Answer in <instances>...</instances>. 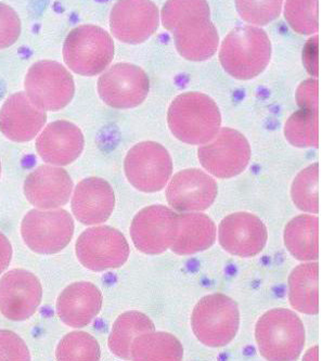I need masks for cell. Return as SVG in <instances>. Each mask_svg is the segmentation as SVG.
I'll list each match as a JSON object with an SVG mask.
<instances>
[{
	"label": "cell",
	"mask_w": 322,
	"mask_h": 361,
	"mask_svg": "<svg viewBox=\"0 0 322 361\" xmlns=\"http://www.w3.org/2000/svg\"><path fill=\"white\" fill-rule=\"evenodd\" d=\"M167 122L178 140L203 146L212 141L221 130V111L216 102L206 94L185 92L171 104Z\"/></svg>",
	"instance_id": "cell-1"
},
{
	"label": "cell",
	"mask_w": 322,
	"mask_h": 361,
	"mask_svg": "<svg viewBox=\"0 0 322 361\" xmlns=\"http://www.w3.org/2000/svg\"><path fill=\"white\" fill-rule=\"evenodd\" d=\"M271 59V42L261 28L241 26L235 28L221 44L219 60L227 73L237 80L256 78Z\"/></svg>",
	"instance_id": "cell-2"
},
{
	"label": "cell",
	"mask_w": 322,
	"mask_h": 361,
	"mask_svg": "<svg viewBox=\"0 0 322 361\" xmlns=\"http://www.w3.org/2000/svg\"><path fill=\"white\" fill-rule=\"evenodd\" d=\"M255 338L259 353L267 360H297L305 346V328L295 312L275 308L259 318Z\"/></svg>",
	"instance_id": "cell-3"
},
{
	"label": "cell",
	"mask_w": 322,
	"mask_h": 361,
	"mask_svg": "<svg viewBox=\"0 0 322 361\" xmlns=\"http://www.w3.org/2000/svg\"><path fill=\"white\" fill-rule=\"evenodd\" d=\"M240 312L237 302L223 294L203 298L191 316L193 334L209 348L227 346L237 336Z\"/></svg>",
	"instance_id": "cell-4"
},
{
	"label": "cell",
	"mask_w": 322,
	"mask_h": 361,
	"mask_svg": "<svg viewBox=\"0 0 322 361\" xmlns=\"http://www.w3.org/2000/svg\"><path fill=\"white\" fill-rule=\"evenodd\" d=\"M114 54L113 39L99 26H78L70 32L64 42V62L80 75L101 73L113 60Z\"/></svg>",
	"instance_id": "cell-5"
},
{
	"label": "cell",
	"mask_w": 322,
	"mask_h": 361,
	"mask_svg": "<svg viewBox=\"0 0 322 361\" xmlns=\"http://www.w3.org/2000/svg\"><path fill=\"white\" fill-rule=\"evenodd\" d=\"M25 94L40 110L58 111L71 102L75 92L71 73L58 62L33 64L24 80Z\"/></svg>",
	"instance_id": "cell-6"
},
{
	"label": "cell",
	"mask_w": 322,
	"mask_h": 361,
	"mask_svg": "<svg viewBox=\"0 0 322 361\" xmlns=\"http://www.w3.org/2000/svg\"><path fill=\"white\" fill-rule=\"evenodd\" d=\"M128 181L142 192L162 190L173 173V160L162 145L144 141L128 151L124 163Z\"/></svg>",
	"instance_id": "cell-7"
},
{
	"label": "cell",
	"mask_w": 322,
	"mask_h": 361,
	"mask_svg": "<svg viewBox=\"0 0 322 361\" xmlns=\"http://www.w3.org/2000/svg\"><path fill=\"white\" fill-rule=\"evenodd\" d=\"M21 233L32 251L39 254L59 253L68 247L73 237V219L64 209H33L22 221Z\"/></svg>",
	"instance_id": "cell-8"
},
{
	"label": "cell",
	"mask_w": 322,
	"mask_h": 361,
	"mask_svg": "<svg viewBox=\"0 0 322 361\" xmlns=\"http://www.w3.org/2000/svg\"><path fill=\"white\" fill-rule=\"evenodd\" d=\"M75 251L84 267L92 271H106L124 265L130 250L120 231L102 226L85 230L76 241Z\"/></svg>",
	"instance_id": "cell-9"
},
{
	"label": "cell",
	"mask_w": 322,
	"mask_h": 361,
	"mask_svg": "<svg viewBox=\"0 0 322 361\" xmlns=\"http://www.w3.org/2000/svg\"><path fill=\"white\" fill-rule=\"evenodd\" d=\"M247 139L233 128H221L212 141L198 150L199 161L209 174L226 179L240 175L251 160Z\"/></svg>",
	"instance_id": "cell-10"
},
{
	"label": "cell",
	"mask_w": 322,
	"mask_h": 361,
	"mask_svg": "<svg viewBox=\"0 0 322 361\" xmlns=\"http://www.w3.org/2000/svg\"><path fill=\"white\" fill-rule=\"evenodd\" d=\"M149 90V76L135 64H114L98 80L100 98L104 104L116 109L140 106L146 100Z\"/></svg>",
	"instance_id": "cell-11"
},
{
	"label": "cell",
	"mask_w": 322,
	"mask_h": 361,
	"mask_svg": "<svg viewBox=\"0 0 322 361\" xmlns=\"http://www.w3.org/2000/svg\"><path fill=\"white\" fill-rule=\"evenodd\" d=\"M177 217L174 211L164 205L142 209L130 226L135 247L149 255H158L171 249L177 233Z\"/></svg>",
	"instance_id": "cell-12"
},
{
	"label": "cell",
	"mask_w": 322,
	"mask_h": 361,
	"mask_svg": "<svg viewBox=\"0 0 322 361\" xmlns=\"http://www.w3.org/2000/svg\"><path fill=\"white\" fill-rule=\"evenodd\" d=\"M42 296L39 280L27 270H11L0 279V312L12 322H23L33 316Z\"/></svg>",
	"instance_id": "cell-13"
},
{
	"label": "cell",
	"mask_w": 322,
	"mask_h": 361,
	"mask_svg": "<svg viewBox=\"0 0 322 361\" xmlns=\"http://www.w3.org/2000/svg\"><path fill=\"white\" fill-rule=\"evenodd\" d=\"M160 13L152 1H118L111 11V32L120 42L142 44L158 31Z\"/></svg>",
	"instance_id": "cell-14"
},
{
	"label": "cell",
	"mask_w": 322,
	"mask_h": 361,
	"mask_svg": "<svg viewBox=\"0 0 322 361\" xmlns=\"http://www.w3.org/2000/svg\"><path fill=\"white\" fill-rule=\"evenodd\" d=\"M218 187L214 178L198 169L180 171L166 189L168 204L182 213L202 212L214 203Z\"/></svg>",
	"instance_id": "cell-15"
},
{
	"label": "cell",
	"mask_w": 322,
	"mask_h": 361,
	"mask_svg": "<svg viewBox=\"0 0 322 361\" xmlns=\"http://www.w3.org/2000/svg\"><path fill=\"white\" fill-rule=\"evenodd\" d=\"M219 243L225 251L240 257H253L267 243L268 233L257 216L247 212L231 214L221 221Z\"/></svg>",
	"instance_id": "cell-16"
},
{
	"label": "cell",
	"mask_w": 322,
	"mask_h": 361,
	"mask_svg": "<svg viewBox=\"0 0 322 361\" xmlns=\"http://www.w3.org/2000/svg\"><path fill=\"white\" fill-rule=\"evenodd\" d=\"M73 181L64 169L43 165L32 171L24 183V195L34 207L54 209L70 201Z\"/></svg>",
	"instance_id": "cell-17"
},
{
	"label": "cell",
	"mask_w": 322,
	"mask_h": 361,
	"mask_svg": "<svg viewBox=\"0 0 322 361\" xmlns=\"http://www.w3.org/2000/svg\"><path fill=\"white\" fill-rule=\"evenodd\" d=\"M85 140L82 130L66 121L51 123L36 140L39 157L49 164L66 166L82 154Z\"/></svg>",
	"instance_id": "cell-18"
},
{
	"label": "cell",
	"mask_w": 322,
	"mask_h": 361,
	"mask_svg": "<svg viewBox=\"0 0 322 361\" xmlns=\"http://www.w3.org/2000/svg\"><path fill=\"white\" fill-rule=\"evenodd\" d=\"M116 207L113 188L98 177L84 179L76 185L72 197V211L84 225L106 223Z\"/></svg>",
	"instance_id": "cell-19"
},
{
	"label": "cell",
	"mask_w": 322,
	"mask_h": 361,
	"mask_svg": "<svg viewBox=\"0 0 322 361\" xmlns=\"http://www.w3.org/2000/svg\"><path fill=\"white\" fill-rule=\"evenodd\" d=\"M46 120V112L34 106L25 92H17L0 110V130L10 140L26 142L37 136Z\"/></svg>",
	"instance_id": "cell-20"
},
{
	"label": "cell",
	"mask_w": 322,
	"mask_h": 361,
	"mask_svg": "<svg viewBox=\"0 0 322 361\" xmlns=\"http://www.w3.org/2000/svg\"><path fill=\"white\" fill-rule=\"evenodd\" d=\"M173 33L179 54L189 61L209 60L218 49V32L209 17L199 16L184 20Z\"/></svg>",
	"instance_id": "cell-21"
},
{
	"label": "cell",
	"mask_w": 322,
	"mask_h": 361,
	"mask_svg": "<svg viewBox=\"0 0 322 361\" xmlns=\"http://www.w3.org/2000/svg\"><path fill=\"white\" fill-rule=\"evenodd\" d=\"M102 300L101 292L94 283L75 282L64 288L58 298V316L66 326L84 328L98 316Z\"/></svg>",
	"instance_id": "cell-22"
},
{
	"label": "cell",
	"mask_w": 322,
	"mask_h": 361,
	"mask_svg": "<svg viewBox=\"0 0 322 361\" xmlns=\"http://www.w3.org/2000/svg\"><path fill=\"white\" fill-rule=\"evenodd\" d=\"M216 231L214 221L205 214H180L177 217V233L171 250L178 255L205 251L214 244Z\"/></svg>",
	"instance_id": "cell-23"
},
{
	"label": "cell",
	"mask_w": 322,
	"mask_h": 361,
	"mask_svg": "<svg viewBox=\"0 0 322 361\" xmlns=\"http://www.w3.org/2000/svg\"><path fill=\"white\" fill-rule=\"evenodd\" d=\"M289 300L302 314L319 312V265L306 263L297 266L289 277Z\"/></svg>",
	"instance_id": "cell-24"
},
{
	"label": "cell",
	"mask_w": 322,
	"mask_h": 361,
	"mask_svg": "<svg viewBox=\"0 0 322 361\" xmlns=\"http://www.w3.org/2000/svg\"><path fill=\"white\" fill-rule=\"evenodd\" d=\"M319 219L317 216L299 215L285 229L287 251L299 261H317L319 257Z\"/></svg>",
	"instance_id": "cell-25"
},
{
	"label": "cell",
	"mask_w": 322,
	"mask_h": 361,
	"mask_svg": "<svg viewBox=\"0 0 322 361\" xmlns=\"http://www.w3.org/2000/svg\"><path fill=\"white\" fill-rule=\"evenodd\" d=\"M184 358V348L178 338L166 332H147L137 336L130 348V359L139 361L171 360Z\"/></svg>",
	"instance_id": "cell-26"
},
{
	"label": "cell",
	"mask_w": 322,
	"mask_h": 361,
	"mask_svg": "<svg viewBox=\"0 0 322 361\" xmlns=\"http://www.w3.org/2000/svg\"><path fill=\"white\" fill-rule=\"evenodd\" d=\"M156 330L152 320L140 312L120 314L109 336V348L118 358L130 359V348L137 336Z\"/></svg>",
	"instance_id": "cell-27"
},
{
	"label": "cell",
	"mask_w": 322,
	"mask_h": 361,
	"mask_svg": "<svg viewBox=\"0 0 322 361\" xmlns=\"http://www.w3.org/2000/svg\"><path fill=\"white\" fill-rule=\"evenodd\" d=\"M319 113L299 110L285 123V135L292 146L318 148L319 146Z\"/></svg>",
	"instance_id": "cell-28"
},
{
	"label": "cell",
	"mask_w": 322,
	"mask_h": 361,
	"mask_svg": "<svg viewBox=\"0 0 322 361\" xmlns=\"http://www.w3.org/2000/svg\"><path fill=\"white\" fill-rule=\"evenodd\" d=\"M292 200L301 211L317 214L319 212V165H309L299 173L291 188Z\"/></svg>",
	"instance_id": "cell-29"
},
{
	"label": "cell",
	"mask_w": 322,
	"mask_h": 361,
	"mask_svg": "<svg viewBox=\"0 0 322 361\" xmlns=\"http://www.w3.org/2000/svg\"><path fill=\"white\" fill-rule=\"evenodd\" d=\"M101 350L96 338L86 332L75 331L62 338L56 352L58 360H99Z\"/></svg>",
	"instance_id": "cell-30"
},
{
	"label": "cell",
	"mask_w": 322,
	"mask_h": 361,
	"mask_svg": "<svg viewBox=\"0 0 322 361\" xmlns=\"http://www.w3.org/2000/svg\"><path fill=\"white\" fill-rule=\"evenodd\" d=\"M319 1H285V17L294 31L302 35H313L319 30Z\"/></svg>",
	"instance_id": "cell-31"
},
{
	"label": "cell",
	"mask_w": 322,
	"mask_h": 361,
	"mask_svg": "<svg viewBox=\"0 0 322 361\" xmlns=\"http://www.w3.org/2000/svg\"><path fill=\"white\" fill-rule=\"evenodd\" d=\"M211 10L206 1H168L165 4L161 14L163 26L173 31L181 21L189 18L209 17Z\"/></svg>",
	"instance_id": "cell-32"
},
{
	"label": "cell",
	"mask_w": 322,
	"mask_h": 361,
	"mask_svg": "<svg viewBox=\"0 0 322 361\" xmlns=\"http://www.w3.org/2000/svg\"><path fill=\"white\" fill-rule=\"evenodd\" d=\"M283 1H237L235 7L244 21L255 25H266L277 19L283 10Z\"/></svg>",
	"instance_id": "cell-33"
},
{
	"label": "cell",
	"mask_w": 322,
	"mask_h": 361,
	"mask_svg": "<svg viewBox=\"0 0 322 361\" xmlns=\"http://www.w3.org/2000/svg\"><path fill=\"white\" fill-rule=\"evenodd\" d=\"M21 34V21L10 6L0 3V49L10 47Z\"/></svg>",
	"instance_id": "cell-34"
},
{
	"label": "cell",
	"mask_w": 322,
	"mask_h": 361,
	"mask_svg": "<svg viewBox=\"0 0 322 361\" xmlns=\"http://www.w3.org/2000/svg\"><path fill=\"white\" fill-rule=\"evenodd\" d=\"M27 345L11 331H0V360H30Z\"/></svg>",
	"instance_id": "cell-35"
},
{
	"label": "cell",
	"mask_w": 322,
	"mask_h": 361,
	"mask_svg": "<svg viewBox=\"0 0 322 361\" xmlns=\"http://www.w3.org/2000/svg\"><path fill=\"white\" fill-rule=\"evenodd\" d=\"M297 104L302 110L319 113V82L309 78L299 85L297 90Z\"/></svg>",
	"instance_id": "cell-36"
},
{
	"label": "cell",
	"mask_w": 322,
	"mask_h": 361,
	"mask_svg": "<svg viewBox=\"0 0 322 361\" xmlns=\"http://www.w3.org/2000/svg\"><path fill=\"white\" fill-rule=\"evenodd\" d=\"M318 35L308 40L304 48V66L311 75L318 78L319 75V66H318Z\"/></svg>",
	"instance_id": "cell-37"
},
{
	"label": "cell",
	"mask_w": 322,
	"mask_h": 361,
	"mask_svg": "<svg viewBox=\"0 0 322 361\" xmlns=\"http://www.w3.org/2000/svg\"><path fill=\"white\" fill-rule=\"evenodd\" d=\"M11 258V243L3 233H0V274H3L9 267Z\"/></svg>",
	"instance_id": "cell-38"
},
{
	"label": "cell",
	"mask_w": 322,
	"mask_h": 361,
	"mask_svg": "<svg viewBox=\"0 0 322 361\" xmlns=\"http://www.w3.org/2000/svg\"><path fill=\"white\" fill-rule=\"evenodd\" d=\"M318 359H319V357H318V346L311 348V350L306 353L305 356H304V360L317 361Z\"/></svg>",
	"instance_id": "cell-39"
},
{
	"label": "cell",
	"mask_w": 322,
	"mask_h": 361,
	"mask_svg": "<svg viewBox=\"0 0 322 361\" xmlns=\"http://www.w3.org/2000/svg\"><path fill=\"white\" fill-rule=\"evenodd\" d=\"M0 176H1V163H0Z\"/></svg>",
	"instance_id": "cell-40"
}]
</instances>
